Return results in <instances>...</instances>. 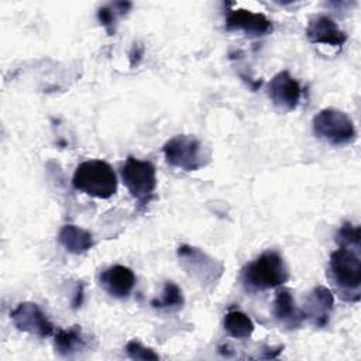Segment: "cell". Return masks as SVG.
Instances as JSON below:
<instances>
[{"label": "cell", "mask_w": 361, "mask_h": 361, "mask_svg": "<svg viewBox=\"0 0 361 361\" xmlns=\"http://www.w3.org/2000/svg\"><path fill=\"white\" fill-rule=\"evenodd\" d=\"M289 271L283 257L275 251L268 250L248 262L241 272V281L247 290L258 292L278 288L288 282Z\"/></svg>", "instance_id": "1"}, {"label": "cell", "mask_w": 361, "mask_h": 361, "mask_svg": "<svg viewBox=\"0 0 361 361\" xmlns=\"http://www.w3.org/2000/svg\"><path fill=\"white\" fill-rule=\"evenodd\" d=\"M76 190L97 199H109L117 192V176L111 165L102 159L80 162L72 176Z\"/></svg>", "instance_id": "2"}, {"label": "cell", "mask_w": 361, "mask_h": 361, "mask_svg": "<svg viewBox=\"0 0 361 361\" xmlns=\"http://www.w3.org/2000/svg\"><path fill=\"white\" fill-rule=\"evenodd\" d=\"M360 248L340 247L331 252L329 271L334 285L341 290L343 299L357 302L361 286V259Z\"/></svg>", "instance_id": "3"}, {"label": "cell", "mask_w": 361, "mask_h": 361, "mask_svg": "<svg viewBox=\"0 0 361 361\" xmlns=\"http://www.w3.org/2000/svg\"><path fill=\"white\" fill-rule=\"evenodd\" d=\"M162 152L171 166L186 172L199 171L210 161V155L206 152L200 140L189 134H178L169 138L164 144Z\"/></svg>", "instance_id": "4"}, {"label": "cell", "mask_w": 361, "mask_h": 361, "mask_svg": "<svg viewBox=\"0 0 361 361\" xmlns=\"http://www.w3.org/2000/svg\"><path fill=\"white\" fill-rule=\"evenodd\" d=\"M312 128L317 138L333 145L351 144L357 138L353 120L344 111L333 107L320 110L312 120Z\"/></svg>", "instance_id": "5"}, {"label": "cell", "mask_w": 361, "mask_h": 361, "mask_svg": "<svg viewBox=\"0 0 361 361\" xmlns=\"http://www.w3.org/2000/svg\"><path fill=\"white\" fill-rule=\"evenodd\" d=\"M121 179L130 195L137 199L140 204H147L154 197L157 173L152 162L128 157L121 166Z\"/></svg>", "instance_id": "6"}, {"label": "cell", "mask_w": 361, "mask_h": 361, "mask_svg": "<svg viewBox=\"0 0 361 361\" xmlns=\"http://www.w3.org/2000/svg\"><path fill=\"white\" fill-rule=\"evenodd\" d=\"M178 257L182 267L192 276H195L204 285L216 283L224 271V267L221 262L207 255L197 247L183 244L178 248Z\"/></svg>", "instance_id": "7"}, {"label": "cell", "mask_w": 361, "mask_h": 361, "mask_svg": "<svg viewBox=\"0 0 361 361\" xmlns=\"http://www.w3.org/2000/svg\"><path fill=\"white\" fill-rule=\"evenodd\" d=\"M17 330L45 338L54 333V324L34 302H21L10 313Z\"/></svg>", "instance_id": "8"}, {"label": "cell", "mask_w": 361, "mask_h": 361, "mask_svg": "<svg viewBox=\"0 0 361 361\" xmlns=\"http://www.w3.org/2000/svg\"><path fill=\"white\" fill-rule=\"evenodd\" d=\"M226 28L228 31H244L252 37H262L272 31V21L262 13L233 7L226 13Z\"/></svg>", "instance_id": "9"}, {"label": "cell", "mask_w": 361, "mask_h": 361, "mask_svg": "<svg viewBox=\"0 0 361 361\" xmlns=\"http://www.w3.org/2000/svg\"><path fill=\"white\" fill-rule=\"evenodd\" d=\"M267 92L271 102L275 106L288 111L295 110L298 107L302 96V89L299 82L288 71L278 72L268 82Z\"/></svg>", "instance_id": "10"}, {"label": "cell", "mask_w": 361, "mask_h": 361, "mask_svg": "<svg viewBox=\"0 0 361 361\" xmlns=\"http://www.w3.org/2000/svg\"><path fill=\"white\" fill-rule=\"evenodd\" d=\"M333 306L334 296L331 290L319 285L306 295L302 310L305 313V319H307L313 326L324 327L329 323Z\"/></svg>", "instance_id": "11"}, {"label": "cell", "mask_w": 361, "mask_h": 361, "mask_svg": "<svg viewBox=\"0 0 361 361\" xmlns=\"http://www.w3.org/2000/svg\"><path fill=\"white\" fill-rule=\"evenodd\" d=\"M306 37L313 44H323L337 48H341V45L347 41L345 32L331 17L326 14H317L309 20Z\"/></svg>", "instance_id": "12"}, {"label": "cell", "mask_w": 361, "mask_h": 361, "mask_svg": "<svg viewBox=\"0 0 361 361\" xmlns=\"http://www.w3.org/2000/svg\"><path fill=\"white\" fill-rule=\"evenodd\" d=\"M99 283L110 296L124 299L131 293L135 285V275L128 267L117 264L100 272Z\"/></svg>", "instance_id": "13"}, {"label": "cell", "mask_w": 361, "mask_h": 361, "mask_svg": "<svg viewBox=\"0 0 361 361\" xmlns=\"http://www.w3.org/2000/svg\"><path fill=\"white\" fill-rule=\"evenodd\" d=\"M274 317L286 329L295 330L306 320L305 313L295 305V299L288 289H279L272 302Z\"/></svg>", "instance_id": "14"}, {"label": "cell", "mask_w": 361, "mask_h": 361, "mask_svg": "<svg viewBox=\"0 0 361 361\" xmlns=\"http://www.w3.org/2000/svg\"><path fill=\"white\" fill-rule=\"evenodd\" d=\"M59 244L71 254H83L94 244L90 231L80 228L75 224H65L58 233Z\"/></svg>", "instance_id": "15"}, {"label": "cell", "mask_w": 361, "mask_h": 361, "mask_svg": "<svg viewBox=\"0 0 361 361\" xmlns=\"http://www.w3.org/2000/svg\"><path fill=\"white\" fill-rule=\"evenodd\" d=\"M86 345H87V340L80 326L62 329L55 334V338H54L55 351L62 357H72L79 351L85 350Z\"/></svg>", "instance_id": "16"}, {"label": "cell", "mask_w": 361, "mask_h": 361, "mask_svg": "<svg viewBox=\"0 0 361 361\" xmlns=\"http://www.w3.org/2000/svg\"><path fill=\"white\" fill-rule=\"evenodd\" d=\"M224 330L227 331L228 336L234 337V338H248L252 331H254V323L252 320L241 310H228L224 316V322H223Z\"/></svg>", "instance_id": "17"}, {"label": "cell", "mask_w": 361, "mask_h": 361, "mask_svg": "<svg viewBox=\"0 0 361 361\" xmlns=\"http://www.w3.org/2000/svg\"><path fill=\"white\" fill-rule=\"evenodd\" d=\"M133 7V3L130 1H114L106 6H102L97 10V20L104 27L109 35H114L118 20L126 16Z\"/></svg>", "instance_id": "18"}, {"label": "cell", "mask_w": 361, "mask_h": 361, "mask_svg": "<svg viewBox=\"0 0 361 361\" xmlns=\"http://www.w3.org/2000/svg\"><path fill=\"white\" fill-rule=\"evenodd\" d=\"M183 293L182 289L172 281H166L162 289V293L159 298H155L151 300L152 307L155 309H169L176 310L180 309L183 305Z\"/></svg>", "instance_id": "19"}, {"label": "cell", "mask_w": 361, "mask_h": 361, "mask_svg": "<svg viewBox=\"0 0 361 361\" xmlns=\"http://www.w3.org/2000/svg\"><path fill=\"white\" fill-rule=\"evenodd\" d=\"M361 228L353 223H344L336 233V243L338 247L360 248Z\"/></svg>", "instance_id": "20"}, {"label": "cell", "mask_w": 361, "mask_h": 361, "mask_svg": "<svg viewBox=\"0 0 361 361\" xmlns=\"http://www.w3.org/2000/svg\"><path fill=\"white\" fill-rule=\"evenodd\" d=\"M126 353L133 360H144V361L159 360V355L152 348L142 345L138 340H130L126 344Z\"/></svg>", "instance_id": "21"}, {"label": "cell", "mask_w": 361, "mask_h": 361, "mask_svg": "<svg viewBox=\"0 0 361 361\" xmlns=\"http://www.w3.org/2000/svg\"><path fill=\"white\" fill-rule=\"evenodd\" d=\"M142 52H144V48L140 45V44H134L131 51H130V63L131 66L137 65L142 56Z\"/></svg>", "instance_id": "22"}, {"label": "cell", "mask_w": 361, "mask_h": 361, "mask_svg": "<svg viewBox=\"0 0 361 361\" xmlns=\"http://www.w3.org/2000/svg\"><path fill=\"white\" fill-rule=\"evenodd\" d=\"M82 300H83V286L79 285V286L76 288L75 298H73V300H72V307H73V309L79 307V306L82 305Z\"/></svg>", "instance_id": "23"}]
</instances>
